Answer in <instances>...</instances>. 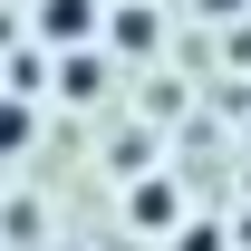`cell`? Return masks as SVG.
I'll return each mask as SVG.
<instances>
[{"instance_id":"6da1fadb","label":"cell","mask_w":251,"mask_h":251,"mask_svg":"<svg viewBox=\"0 0 251 251\" xmlns=\"http://www.w3.org/2000/svg\"><path fill=\"white\" fill-rule=\"evenodd\" d=\"M97 29V0H39V39H87Z\"/></svg>"},{"instance_id":"7a4b0ae2","label":"cell","mask_w":251,"mask_h":251,"mask_svg":"<svg viewBox=\"0 0 251 251\" xmlns=\"http://www.w3.org/2000/svg\"><path fill=\"white\" fill-rule=\"evenodd\" d=\"M20 145H29V116H20V106H0V155H20Z\"/></svg>"}]
</instances>
